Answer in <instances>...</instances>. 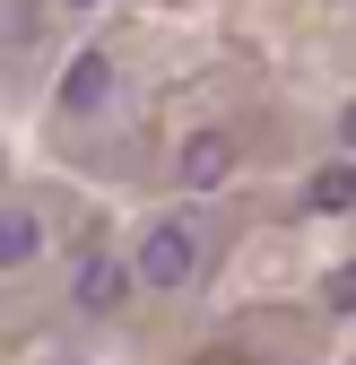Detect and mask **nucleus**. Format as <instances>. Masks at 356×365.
<instances>
[{
    "instance_id": "f257e3e1",
    "label": "nucleus",
    "mask_w": 356,
    "mask_h": 365,
    "mask_svg": "<svg viewBox=\"0 0 356 365\" xmlns=\"http://www.w3.org/2000/svg\"><path fill=\"white\" fill-rule=\"evenodd\" d=\"M130 269H140L148 296L192 287V279H200V217H157L148 235H140V252H130Z\"/></svg>"
},
{
    "instance_id": "f03ea898",
    "label": "nucleus",
    "mask_w": 356,
    "mask_h": 365,
    "mask_svg": "<svg viewBox=\"0 0 356 365\" xmlns=\"http://www.w3.org/2000/svg\"><path fill=\"white\" fill-rule=\"evenodd\" d=\"M130 287H140V269L113 261V252H87V261L70 269V304H78V313H122Z\"/></svg>"
},
{
    "instance_id": "7ed1b4c3",
    "label": "nucleus",
    "mask_w": 356,
    "mask_h": 365,
    "mask_svg": "<svg viewBox=\"0 0 356 365\" xmlns=\"http://www.w3.org/2000/svg\"><path fill=\"white\" fill-rule=\"evenodd\" d=\"M113 105V61L105 53H78L61 70V113H105Z\"/></svg>"
},
{
    "instance_id": "20e7f679",
    "label": "nucleus",
    "mask_w": 356,
    "mask_h": 365,
    "mask_svg": "<svg viewBox=\"0 0 356 365\" xmlns=\"http://www.w3.org/2000/svg\"><path fill=\"white\" fill-rule=\"evenodd\" d=\"M226 174H235V140H226V130H192V140H183V182H192V192H217Z\"/></svg>"
},
{
    "instance_id": "39448f33",
    "label": "nucleus",
    "mask_w": 356,
    "mask_h": 365,
    "mask_svg": "<svg viewBox=\"0 0 356 365\" xmlns=\"http://www.w3.org/2000/svg\"><path fill=\"white\" fill-rule=\"evenodd\" d=\"M304 209L313 217H347L356 209V157H330V165L304 174Z\"/></svg>"
},
{
    "instance_id": "423d86ee",
    "label": "nucleus",
    "mask_w": 356,
    "mask_h": 365,
    "mask_svg": "<svg viewBox=\"0 0 356 365\" xmlns=\"http://www.w3.org/2000/svg\"><path fill=\"white\" fill-rule=\"evenodd\" d=\"M43 252V217L35 209H0V269H26Z\"/></svg>"
},
{
    "instance_id": "0eeeda50",
    "label": "nucleus",
    "mask_w": 356,
    "mask_h": 365,
    "mask_svg": "<svg viewBox=\"0 0 356 365\" xmlns=\"http://www.w3.org/2000/svg\"><path fill=\"white\" fill-rule=\"evenodd\" d=\"M322 304H330V313H356V261H347V269H330V279H322Z\"/></svg>"
},
{
    "instance_id": "6e6552de",
    "label": "nucleus",
    "mask_w": 356,
    "mask_h": 365,
    "mask_svg": "<svg viewBox=\"0 0 356 365\" xmlns=\"http://www.w3.org/2000/svg\"><path fill=\"white\" fill-rule=\"evenodd\" d=\"M339 148H347V157H356V105H347V113H339Z\"/></svg>"
},
{
    "instance_id": "1a4fd4ad",
    "label": "nucleus",
    "mask_w": 356,
    "mask_h": 365,
    "mask_svg": "<svg viewBox=\"0 0 356 365\" xmlns=\"http://www.w3.org/2000/svg\"><path fill=\"white\" fill-rule=\"evenodd\" d=\"M61 9H96V0H61Z\"/></svg>"
}]
</instances>
